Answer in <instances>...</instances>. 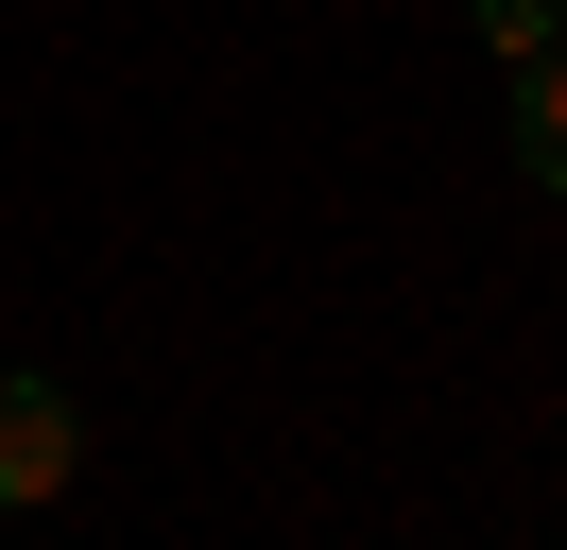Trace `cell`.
<instances>
[{"mask_svg": "<svg viewBox=\"0 0 567 550\" xmlns=\"http://www.w3.org/2000/svg\"><path fill=\"white\" fill-rule=\"evenodd\" d=\"M70 481H86V412L52 378H0V516H52Z\"/></svg>", "mask_w": 567, "mask_h": 550, "instance_id": "6da1fadb", "label": "cell"}, {"mask_svg": "<svg viewBox=\"0 0 567 550\" xmlns=\"http://www.w3.org/2000/svg\"><path fill=\"white\" fill-rule=\"evenodd\" d=\"M464 18H482V52L516 69V52H550V34H567V0H464Z\"/></svg>", "mask_w": 567, "mask_h": 550, "instance_id": "3957f363", "label": "cell"}, {"mask_svg": "<svg viewBox=\"0 0 567 550\" xmlns=\"http://www.w3.org/2000/svg\"><path fill=\"white\" fill-rule=\"evenodd\" d=\"M516 155H533V190H567V34L516 52Z\"/></svg>", "mask_w": 567, "mask_h": 550, "instance_id": "7a4b0ae2", "label": "cell"}]
</instances>
